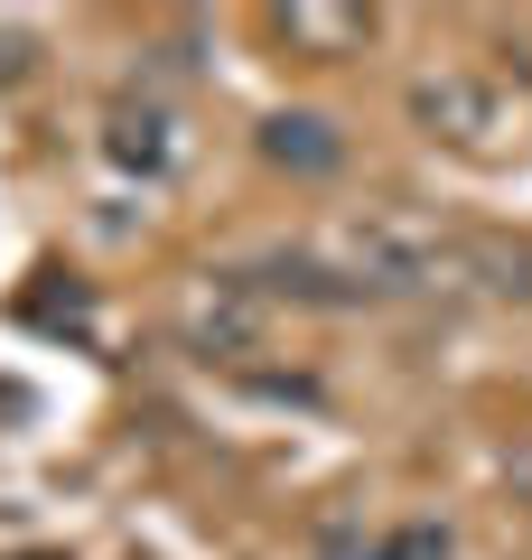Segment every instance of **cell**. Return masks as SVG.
Returning <instances> with one entry per match:
<instances>
[{"mask_svg":"<svg viewBox=\"0 0 532 560\" xmlns=\"http://www.w3.org/2000/svg\"><path fill=\"white\" fill-rule=\"evenodd\" d=\"M103 150H113L131 178H169V168L187 160V121H177L159 94H113V113H103Z\"/></svg>","mask_w":532,"mask_h":560,"instance_id":"4","label":"cell"},{"mask_svg":"<svg viewBox=\"0 0 532 560\" xmlns=\"http://www.w3.org/2000/svg\"><path fill=\"white\" fill-rule=\"evenodd\" d=\"M271 28L299 47V57H355V47L374 38V10H327V0H290V10H280Z\"/></svg>","mask_w":532,"mask_h":560,"instance_id":"5","label":"cell"},{"mask_svg":"<svg viewBox=\"0 0 532 560\" xmlns=\"http://www.w3.org/2000/svg\"><path fill=\"white\" fill-rule=\"evenodd\" d=\"M262 160L299 168V178H327V168L346 160V140H336L317 113H271V121H262Z\"/></svg>","mask_w":532,"mask_h":560,"instance_id":"6","label":"cell"},{"mask_svg":"<svg viewBox=\"0 0 532 560\" xmlns=\"http://www.w3.org/2000/svg\"><path fill=\"white\" fill-rule=\"evenodd\" d=\"M393 560H449V533H430V523H412V533L393 541Z\"/></svg>","mask_w":532,"mask_h":560,"instance_id":"8","label":"cell"},{"mask_svg":"<svg viewBox=\"0 0 532 560\" xmlns=\"http://www.w3.org/2000/svg\"><path fill=\"white\" fill-rule=\"evenodd\" d=\"M412 121L430 140L486 150V140L505 131V94H495L486 75H467V66H430V75H412Z\"/></svg>","mask_w":532,"mask_h":560,"instance_id":"2","label":"cell"},{"mask_svg":"<svg viewBox=\"0 0 532 560\" xmlns=\"http://www.w3.org/2000/svg\"><path fill=\"white\" fill-rule=\"evenodd\" d=\"M467 280L495 300H532V234H467Z\"/></svg>","mask_w":532,"mask_h":560,"instance_id":"7","label":"cell"},{"mask_svg":"<svg viewBox=\"0 0 532 560\" xmlns=\"http://www.w3.org/2000/svg\"><path fill=\"white\" fill-rule=\"evenodd\" d=\"M177 327H187V346L197 355H253V337H262V290L243 271H216V280H197L187 290V308H177Z\"/></svg>","mask_w":532,"mask_h":560,"instance_id":"3","label":"cell"},{"mask_svg":"<svg viewBox=\"0 0 532 560\" xmlns=\"http://www.w3.org/2000/svg\"><path fill=\"white\" fill-rule=\"evenodd\" d=\"M317 261L355 300H420V290H458L467 280V234H439L412 206H365V215H346L317 243Z\"/></svg>","mask_w":532,"mask_h":560,"instance_id":"1","label":"cell"}]
</instances>
